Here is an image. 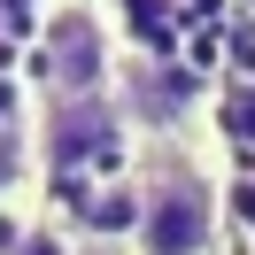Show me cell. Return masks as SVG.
I'll return each mask as SVG.
<instances>
[{"instance_id":"cell-1","label":"cell","mask_w":255,"mask_h":255,"mask_svg":"<svg viewBox=\"0 0 255 255\" xmlns=\"http://www.w3.org/2000/svg\"><path fill=\"white\" fill-rule=\"evenodd\" d=\"M209 232H217V186L201 170H162L139 186V255H201Z\"/></svg>"},{"instance_id":"cell-2","label":"cell","mask_w":255,"mask_h":255,"mask_svg":"<svg viewBox=\"0 0 255 255\" xmlns=\"http://www.w3.org/2000/svg\"><path fill=\"white\" fill-rule=\"evenodd\" d=\"M47 78H54L62 101H93V85L109 78V31H101L85 8H70V16L54 23V39H47Z\"/></svg>"},{"instance_id":"cell-3","label":"cell","mask_w":255,"mask_h":255,"mask_svg":"<svg viewBox=\"0 0 255 255\" xmlns=\"http://www.w3.org/2000/svg\"><path fill=\"white\" fill-rule=\"evenodd\" d=\"M85 224H93V232H139V193L131 186L93 193V201H85Z\"/></svg>"},{"instance_id":"cell-4","label":"cell","mask_w":255,"mask_h":255,"mask_svg":"<svg viewBox=\"0 0 255 255\" xmlns=\"http://www.w3.org/2000/svg\"><path fill=\"white\" fill-rule=\"evenodd\" d=\"M16 255H70V248H62V240H54V232H39V240H23Z\"/></svg>"}]
</instances>
